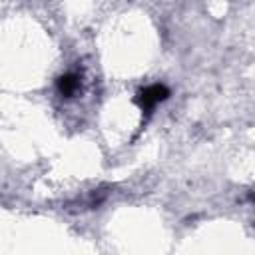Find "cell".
<instances>
[{"instance_id": "1", "label": "cell", "mask_w": 255, "mask_h": 255, "mask_svg": "<svg viewBox=\"0 0 255 255\" xmlns=\"http://www.w3.org/2000/svg\"><path fill=\"white\" fill-rule=\"evenodd\" d=\"M169 98V88L163 86V84H151V86H145L137 92V96L133 98V102L139 106L141 112L149 114L157 104H161L163 100Z\"/></svg>"}, {"instance_id": "2", "label": "cell", "mask_w": 255, "mask_h": 255, "mask_svg": "<svg viewBox=\"0 0 255 255\" xmlns=\"http://www.w3.org/2000/svg\"><path fill=\"white\" fill-rule=\"evenodd\" d=\"M56 86H58V92L64 98H72L80 90V76L78 74H64V76L58 78Z\"/></svg>"}]
</instances>
